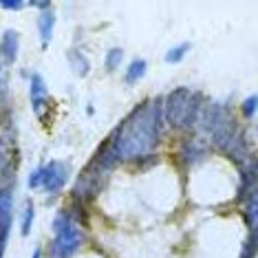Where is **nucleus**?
I'll list each match as a JSON object with an SVG mask.
<instances>
[{
	"mask_svg": "<svg viewBox=\"0 0 258 258\" xmlns=\"http://www.w3.org/2000/svg\"><path fill=\"white\" fill-rule=\"evenodd\" d=\"M161 137V99L142 104L110 137V148L119 159H139L155 150Z\"/></svg>",
	"mask_w": 258,
	"mask_h": 258,
	"instance_id": "obj_1",
	"label": "nucleus"
},
{
	"mask_svg": "<svg viewBox=\"0 0 258 258\" xmlns=\"http://www.w3.org/2000/svg\"><path fill=\"white\" fill-rule=\"evenodd\" d=\"M199 95H192L187 89L172 91L166 99V121L172 128H190L199 117Z\"/></svg>",
	"mask_w": 258,
	"mask_h": 258,
	"instance_id": "obj_2",
	"label": "nucleus"
},
{
	"mask_svg": "<svg viewBox=\"0 0 258 258\" xmlns=\"http://www.w3.org/2000/svg\"><path fill=\"white\" fill-rule=\"evenodd\" d=\"M55 240L51 245V258H71L82 245V230L73 223L71 214L60 212L53 221Z\"/></svg>",
	"mask_w": 258,
	"mask_h": 258,
	"instance_id": "obj_3",
	"label": "nucleus"
},
{
	"mask_svg": "<svg viewBox=\"0 0 258 258\" xmlns=\"http://www.w3.org/2000/svg\"><path fill=\"white\" fill-rule=\"evenodd\" d=\"M69 181V166L62 161H49L46 166L42 168V187L51 195L60 192Z\"/></svg>",
	"mask_w": 258,
	"mask_h": 258,
	"instance_id": "obj_4",
	"label": "nucleus"
},
{
	"mask_svg": "<svg viewBox=\"0 0 258 258\" xmlns=\"http://www.w3.org/2000/svg\"><path fill=\"white\" fill-rule=\"evenodd\" d=\"M14 219V195L9 187L0 190V232H9Z\"/></svg>",
	"mask_w": 258,
	"mask_h": 258,
	"instance_id": "obj_5",
	"label": "nucleus"
},
{
	"mask_svg": "<svg viewBox=\"0 0 258 258\" xmlns=\"http://www.w3.org/2000/svg\"><path fill=\"white\" fill-rule=\"evenodd\" d=\"M18 49H20V38L16 31H5L3 40H0V53H3L5 62H14L18 57Z\"/></svg>",
	"mask_w": 258,
	"mask_h": 258,
	"instance_id": "obj_6",
	"label": "nucleus"
},
{
	"mask_svg": "<svg viewBox=\"0 0 258 258\" xmlns=\"http://www.w3.org/2000/svg\"><path fill=\"white\" fill-rule=\"evenodd\" d=\"M44 97H46V86H44L42 75L33 73L31 75V102H33V110H36L38 115H42Z\"/></svg>",
	"mask_w": 258,
	"mask_h": 258,
	"instance_id": "obj_7",
	"label": "nucleus"
},
{
	"mask_svg": "<svg viewBox=\"0 0 258 258\" xmlns=\"http://www.w3.org/2000/svg\"><path fill=\"white\" fill-rule=\"evenodd\" d=\"M53 27H55V16L53 14H42L38 18V29H40V40H42V44L46 46L51 42V38H53Z\"/></svg>",
	"mask_w": 258,
	"mask_h": 258,
	"instance_id": "obj_8",
	"label": "nucleus"
},
{
	"mask_svg": "<svg viewBox=\"0 0 258 258\" xmlns=\"http://www.w3.org/2000/svg\"><path fill=\"white\" fill-rule=\"evenodd\" d=\"M67 57H69V64H71V69L75 71V75H80V78H84V75H89V71H91V64H89V60L84 57V53H80V51H69L67 53Z\"/></svg>",
	"mask_w": 258,
	"mask_h": 258,
	"instance_id": "obj_9",
	"label": "nucleus"
},
{
	"mask_svg": "<svg viewBox=\"0 0 258 258\" xmlns=\"http://www.w3.org/2000/svg\"><path fill=\"white\" fill-rule=\"evenodd\" d=\"M146 69H148V64H146V60H133L131 67L126 69V84H137L139 80L146 75Z\"/></svg>",
	"mask_w": 258,
	"mask_h": 258,
	"instance_id": "obj_10",
	"label": "nucleus"
},
{
	"mask_svg": "<svg viewBox=\"0 0 258 258\" xmlns=\"http://www.w3.org/2000/svg\"><path fill=\"white\" fill-rule=\"evenodd\" d=\"M190 51V44L187 42H183V44H179V46H172V49L166 53V62L168 64H177V62H181L185 57V53Z\"/></svg>",
	"mask_w": 258,
	"mask_h": 258,
	"instance_id": "obj_11",
	"label": "nucleus"
},
{
	"mask_svg": "<svg viewBox=\"0 0 258 258\" xmlns=\"http://www.w3.org/2000/svg\"><path fill=\"white\" fill-rule=\"evenodd\" d=\"M33 219H36V210H33V205H31V203H27L25 212H22V223H20V232H22V236H27V234L31 232Z\"/></svg>",
	"mask_w": 258,
	"mask_h": 258,
	"instance_id": "obj_12",
	"label": "nucleus"
},
{
	"mask_svg": "<svg viewBox=\"0 0 258 258\" xmlns=\"http://www.w3.org/2000/svg\"><path fill=\"white\" fill-rule=\"evenodd\" d=\"M121 60H124V51H121V49H110L106 53V60H104V64H106L108 71H115V69H119Z\"/></svg>",
	"mask_w": 258,
	"mask_h": 258,
	"instance_id": "obj_13",
	"label": "nucleus"
},
{
	"mask_svg": "<svg viewBox=\"0 0 258 258\" xmlns=\"http://www.w3.org/2000/svg\"><path fill=\"white\" fill-rule=\"evenodd\" d=\"M245 216H247V223H249L251 232H254V227H256V195L254 192L249 195V203H247V208H245Z\"/></svg>",
	"mask_w": 258,
	"mask_h": 258,
	"instance_id": "obj_14",
	"label": "nucleus"
},
{
	"mask_svg": "<svg viewBox=\"0 0 258 258\" xmlns=\"http://www.w3.org/2000/svg\"><path fill=\"white\" fill-rule=\"evenodd\" d=\"M254 113H256V97L251 95V97H247L243 102V115L247 117V119H251L254 117Z\"/></svg>",
	"mask_w": 258,
	"mask_h": 258,
	"instance_id": "obj_15",
	"label": "nucleus"
},
{
	"mask_svg": "<svg viewBox=\"0 0 258 258\" xmlns=\"http://www.w3.org/2000/svg\"><path fill=\"white\" fill-rule=\"evenodd\" d=\"M38 185H42V168L33 170L31 177H29V187H38Z\"/></svg>",
	"mask_w": 258,
	"mask_h": 258,
	"instance_id": "obj_16",
	"label": "nucleus"
},
{
	"mask_svg": "<svg viewBox=\"0 0 258 258\" xmlns=\"http://www.w3.org/2000/svg\"><path fill=\"white\" fill-rule=\"evenodd\" d=\"M0 7H3V9H22V7H25V3H20V0H14V3L3 0V3H0Z\"/></svg>",
	"mask_w": 258,
	"mask_h": 258,
	"instance_id": "obj_17",
	"label": "nucleus"
},
{
	"mask_svg": "<svg viewBox=\"0 0 258 258\" xmlns=\"http://www.w3.org/2000/svg\"><path fill=\"white\" fill-rule=\"evenodd\" d=\"M5 84H7V73L0 69V97L5 95Z\"/></svg>",
	"mask_w": 258,
	"mask_h": 258,
	"instance_id": "obj_18",
	"label": "nucleus"
},
{
	"mask_svg": "<svg viewBox=\"0 0 258 258\" xmlns=\"http://www.w3.org/2000/svg\"><path fill=\"white\" fill-rule=\"evenodd\" d=\"M5 168H7V157H5V155H0V174L5 172Z\"/></svg>",
	"mask_w": 258,
	"mask_h": 258,
	"instance_id": "obj_19",
	"label": "nucleus"
},
{
	"mask_svg": "<svg viewBox=\"0 0 258 258\" xmlns=\"http://www.w3.org/2000/svg\"><path fill=\"white\" fill-rule=\"evenodd\" d=\"M33 258H40V249H36V251H33Z\"/></svg>",
	"mask_w": 258,
	"mask_h": 258,
	"instance_id": "obj_20",
	"label": "nucleus"
}]
</instances>
